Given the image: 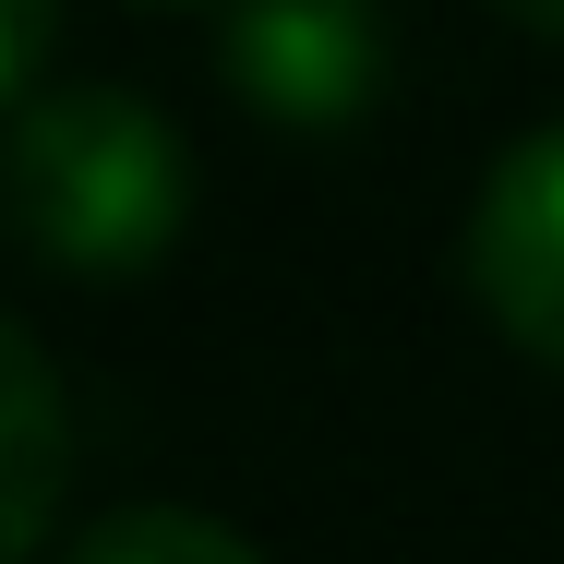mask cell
I'll list each match as a JSON object with an SVG mask.
<instances>
[{"label": "cell", "mask_w": 564, "mask_h": 564, "mask_svg": "<svg viewBox=\"0 0 564 564\" xmlns=\"http://www.w3.org/2000/svg\"><path fill=\"white\" fill-rule=\"evenodd\" d=\"M181 217H193V156H181V132L144 97L61 85V97L12 109V144H0V240L36 252L48 276H73V289L156 276Z\"/></svg>", "instance_id": "cell-1"}, {"label": "cell", "mask_w": 564, "mask_h": 564, "mask_svg": "<svg viewBox=\"0 0 564 564\" xmlns=\"http://www.w3.org/2000/svg\"><path fill=\"white\" fill-rule=\"evenodd\" d=\"M228 85L289 132H348L384 85V12L372 0H228Z\"/></svg>", "instance_id": "cell-2"}, {"label": "cell", "mask_w": 564, "mask_h": 564, "mask_svg": "<svg viewBox=\"0 0 564 564\" xmlns=\"http://www.w3.org/2000/svg\"><path fill=\"white\" fill-rule=\"evenodd\" d=\"M468 289L529 360L564 372V132H529L492 169V193L468 217Z\"/></svg>", "instance_id": "cell-3"}, {"label": "cell", "mask_w": 564, "mask_h": 564, "mask_svg": "<svg viewBox=\"0 0 564 564\" xmlns=\"http://www.w3.org/2000/svg\"><path fill=\"white\" fill-rule=\"evenodd\" d=\"M61 505V397H48V360L0 325V553H24Z\"/></svg>", "instance_id": "cell-4"}, {"label": "cell", "mask_w": 564, "mask_h": 564, "mask_svg": "<svg viewBox=\"0 0 564 564\" xmlns=\"http://www.w3.org/2000/svg\"><path fill=\"white\" fill-rule=\"evenodd\" d=\"M156 553H193V564H240L252 541L228 517H169V505H120L85 529V564H156Z\"/></svg>", "instance_id": "cell-5"}, {"label": "cell", "mask_w": 564, "mask_h": 564, "mask_svg": "<svg viewBox=\"0 0 564 564\" xmlns=\"http://www.w3.org/2000/svg\"><path fill=\"white\" fill-rule=\"evenodd\" d=\"M48 12H61V0H0V109H12L24 73L48 61Z\"/></svg>", "instance_id": "cell-6"}, {"label": "cell", "mask_w": 564, "mask_h": 564, "mask_svg": "<svg viewBox=\"0 0 564 564\" xmlns=\"http://www.w3.org/2000/svg\"><path fill=\"white\" fill-rule=\"evenodd\" d=\"M505 24H529V36H564V0H492Z\"/></svg>", "instance_id": "cell-7"}]
</instances>
